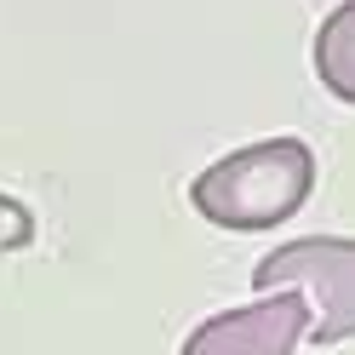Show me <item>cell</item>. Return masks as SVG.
<instances>
[{"instance_id": "obj_1", "label": "cell", "mask_w": 355, "mask_h": 355, "mask_svg": "<svg viewBox=\"0 0 355 355\" xmlns=\"http://www.w3.org/2000/svg\"><path fill=\"white\" fill-rule=\"evenodd\" d=\"M315 189V149L304 138H258L247 149H230L189 184V207L218 230L252 235L275 230Z\"/></svg>"}, {"instance_id": "obj_2", "label": "cell", "mask_w": 355, "mask_h": 355, "mask_svg": "<svg viewBox=\"0 0 355 355\" xmlns=\"http://www.w3.org/2000/svg\"><path fill=\"white\" fill-rule=\"evenodd\" d=\"M258 293H304L309 298V344L332 349L355 338V241L349 235H298L258 258Z\"/></svg>"}, {"instance_id": "obj_3", "label": "cell", "mask_w": 355, "mask_h": 355, "mask_svg": "<svg viewBox=\"0 0 355 355\" xmlns=\"http://www.w3.org/2000/svg\"><path fill=\"white\" fill-rule=\"evenodd\" d=\"M309 338V298L304 293H258L247 309H218L184 338L178 355H293Z\"/></svg>"}, {"instance_id": "obj_4", "label": "cell", "mask_w": 355, "mask_h": 355, "mask_svg": "<svg viewBox=\"0 0 355 355\" xmlns=\"http://www.w3.org/2000/svg\"><path fill=\"white\" fill-rule=\"evenodd\" d=\"M315 75L338 103H355V0L332 6L315 29Z\"/></svg>"}]
</instances>
